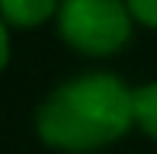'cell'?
Listing matches in <instances>:
<instances>
[{
    "label": "cell",
    "instance_id": "obj_1",
    "mask_svg": "<svg viewBox=\"0 0 157 154\" xmlns=\"http://www.w3.org/2000/svg\"><path fill=\"white\" fill-rule=\"evenodd\" d=\"M35 125L39 138L58 151H96L135 125L132 90L116 74L74 77L42 100Z\"/></svg>",
    "mask_w": 157,
    "mask_h": 154
},
{
    "label": "cell",
    "instance_id": "obj_2",
    "mask_svg": "<svg viewBox=\"0 0 157 154\" xmlns=\"http://www.w3.org/2000/svg\"><path fill=\"white\" fill-rule=\"evenodd\" d=\"M58 29L83 55H112L132 36V10L125 0H61Z\"/></svg>",
    "mask_w": 157,
    "mask_h": 154
},
{
    "label": "cell",
    "instance_id": "obj_3",
    "mask_svg": "<svg viewBox=\"0 0 157 154\" xmlns=\"http://www.w3.org/2000/svg\"><path fill=\"white\" fill-rule=\"evenodd\" d=\"M58 6H61L58 0H0L3 23L6 26H19V29L42 26Z\"/></svg>",
    "mask_w": 157,
    "mask_h": 154
},
{
    "label": "cell",
    "instance_id": "obj_4",
    "mask_svg": "<svg viewBox=\"0 0 157 154\" xmlns=\"http://www.w3.org/2000/svg\"><path fill=\"white\" fill-rule=\"evenodd\" d=\"M132 116L144 135L157 138V80L132 90Z\"/></svg>",
    "mask_w": 157,
    "mask_h": 154
},
{
    "label": "cell",
    "instance_id": "obj_5",
    "mask_svg": "<svg viewBox=\"0 0 157 154\" xmlns=\"http://www.w3.org/2000/svg\"><path fill=\"white\" fill-rule=\"evenodd\" d=\"M125 3H128V10H132V16L138 23L157 29V0H125Z\"/></svg>",
    "mask_w": 157,
    "mask_h": 154
}]
</instances>
